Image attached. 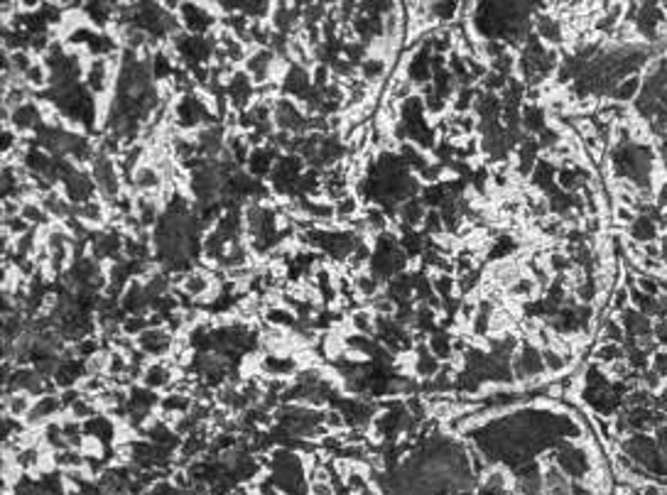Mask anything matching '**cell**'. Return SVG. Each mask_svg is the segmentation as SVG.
Listing matches in <instances>:
<instances>
[{
    "instance_id": "cell-10",
    "label": "cell",
    "mask_w": 667,
    "mask_h": 495,
    "mask_svg": "<svg viewBox=\"0 0 667 495\" xmlns=\"http://www.w3.org/2000/svg\"><path fill=\"white\" fill-rule=\"evenodd\" d=\"M543 361H545V368H547L550 373H562L567 368L564 356H559L555 349H543Z\"/></svg>"
},
{
    "instance_id": "cell-3",
    "label": "cell",
    "mask_w": 667,
    "mask_h": 495,
    "mask_svg": "<svg viewBox=\"0 0 667 495\" xmlns=\"http://www.w3.org/2000/svg\"><path fill=\"white\" fill-rule=\"evenodd\" d=\"M359 76L364 78L371 88H376L378 83L388 76V59L385 57H378V54H369L364 59V64L359 66Z\"/></svg>"
},
{
    "instance_id": "cell-2",
    "label": "cell",
    "mask_w": 667,
    "mask_h": 495,
    "mask_svg": "<svg viewBox=\"0 0 667 495\" xmlns=\"http://www.w3.org/2000/svg\"><path fill=\"white\" fill-rule=\"evenodd\" d=\"M40 204H42V209L52 216V221H57V223H62V221H66L74 216V204L66 199V194L62 192L59 187L52 189V192L45 194V197H40Z\"/></svg>"
},
{
    "instance_id": "cell-8",
    "label": "cell",
    "mask_w": 667,
    "mask_h": 495,
    "mask_svg": "<svg viewBox=\"0 0 667 495\" xmlns=\"http://www.w3.org/2000/svg\"><path fill=\"white\" fill-rule=\"evenodd\" d=\"M432 289L439 299H449L451 294L456 292V280L454 275H444V272H437V277L432 280Z\"/></svg>"
},
{
    "instance_id": "cell-11",
    "label": "cell",
    "mask_w": 667,
    "mask_h": 495,
    "mask_svg": "<svg viewBox=\"0 0 667 495\" xmlns=\"http://www.w3.org/2000/svg\"><path fill=\"white\" fill-rule=\"evenodd\" d=\"M390 417H393V424H395V426H400V424H402V419H407V414H405V409L400 407L395 414L390 412ZM373 424H376V434H385V436L390 434V424H388L383 417H376V419H373Z\"/></svg>"
},
{
    "instance_id": "cell-4",
    "label": "cell",
    "mask_w": 667,
    "mask_h": 495,
    "mask_svg": "<svg viewBox=\"0 0 667 495\" xmlns=\"http://www.w3.org/2000/svg\"><path fill=\"white\" fill-rule=\"evenodd\" d=\"M35 404V397L30 392H10L3 397V412L15 419H25Z\"/></svg>"
},
{
    "instance_id": "cell-1",
    "label": "cell",
    "mask_w": 667,
    "mask_h": 495,
    "mask_svg": "<svg viewBox=\"0 0 667 495\" xmlns=\"http://www.w3.org/2000/svg\"><path fill=\"white\" fill-rule=\"evenodd\" d=\"M175 341L177 336L167 326H157V329H148L138 336V349L148 358H167L175 351Z\"/></svg>"
},
{
    "instance_id": "cell-6",
    "label": "cell",
    "mask_w": 667,
    "mask_h": 495,
    "mask_svg": "<svg viewBox=\"0 0 667 495\" xmlns=\"http://www.w3.org/2000/svg\"><path fill=\"white\" fill-rule=\"evenodd\" d=\"M349 326H351V331H356V334L373 336L376 334V314H373L369 307L354 309V312L349 314Z\"/></svg>"
},
{
    "instance_id": "cell-5",
    "label": "cell",
    "mask_w": 667,
    "mask_h": 495,
    "mask_svg": "<svg viewBox=\"0 0 667 495\" xmlns=\"http://www.w3.org/2000/svg\"><path fill=\"white\" fill-rule=\"evenodd\" d=\"M398 216H400V223L405 226V228H414V226H419L424 221L427 209H424V204L419 202V199H405V202L398 206Z\"/></svg>"
},
{
    "instance_id": "cell-9",
    "label": "cell",
    "mask_w": 667,
    "mask_h": 495,
    "mask_svg": "<svg viewBox=\"0 0 667 495\" xmlns=\"http://www.w3.org/2000/svg\"><path fill=\"white\" fill-rule=\"evenodd\" d=\"M508 292H511V297H520V299H530L535 292V280L533 277H520L518 282H513L511 287H508Z\"/></svg>"
},
{
    "instance_id": "cell-7",
    "label": "cell",
    "mask_w": 667,
    "mask_h": 495,
    "mask_svg": "<svg viewBox=\"0 0 667 495\" xmlns=\"http://www.w3.org/2000/svg\"><path fill=\"white\" fill-rule=\"evenodd\" d=\"M354 287H356V294H359L361 299H373L376 294L383 292V282L369 270L359 272V275L354 277Z\"/></svg>"
},
{
    "instance_id": "cell-12",
    "label": "cell",
    "mask_w": 667,
    "mask_h": 495,
    "mask_svg": "<svg viewBox=\"0 0 667 495\" xmlns=\"http://www.w3.org/2000/svg\"><path fill=\"white\" fill-rule=\"evenodd\" d=\"M635 91H638V78H626V81L621 83V88L616 91V98H621V101H628V98L635 96Z\"/></svg>"
}]
</instances>
